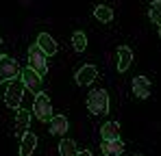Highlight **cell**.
<instances>
[{"mask_svg": "<svg viewBox=\"0 0 161 156\" xmlns=\"http://www.w3.org/2000/svg\"><path fill=\"white\" fill-rule=\"evenodd\" d=\"M87 111L92 115H105L109 111V93L105 89H96L87 96Z\"/></svg>", "mask_w": 161, "mask_h": 156, "instance_id": "cell-1", "label": "cell"}, {"mask_svg": "<svg viewBox=\"0 0 161 156\" xmlns=\"http://www.w3.org/2000/svg\"><path fill=\"white\" fill-rule=\"evenodd\" d=\"M46 52L42 50L37 44H31L28 46V67L35 70L39 76H46L48 74V61H46Z\"/></svg>", "mask_w": 161, "mask_h": 156, "instance_id": "cell-2", "label": "cell"}, {"mask_svg": "<svg viewBox=\"0 0 161 156\" xmlns=\"http://www.w3.org/2000/svg\"><path fill=\"white\" fill-rule=\"evenodd\" d=\"M22 98H24V82L22 80H9V85H7V91H4V104L9 106V108H20V104H22Z\"/></svg>", "mask_w": 161, "mask_h": 156, "instance_id": "cell-3", "label": "cell"}, {"mask_svg": "<svg viewBox=\"0 0 161 156\" xmlns=\"http://www.w3.org/2000/svg\"><path fill=\"white\" fill-rule=\"evenodd\" d=\"M33 113H35V117H37L42 124L48 122V119L53 117V102H50V98H48L44 91L35 93V100H33Z\"/></svg>", "mask_w": 161, "mask_h": 156, "instance_id": "cell-4", "label": "cell"}, {"mask_svg": "<svg viewBox=\"0 0 161 156\" xmlns=\"http://www.w3.org/2000/svg\"><path fill=\"white\" fill-rule=\"evenodd\" d=\"M20 72H22V67H20V63H18L15 59H11V56H0V85H2V82H9V80H13V78H18Z\"/></svg>", "mask_w": 161, "mask_h": 156, "instance_id": "cell-5", "label": "cell"}, {"mask_svg": "<svg viewBox=\"0 0 161 156\" xmlns=\"http://www.w3.org/2000/svg\"><path fill=\"white\" fill-rule=\"evenodd\" d=\"M20 80L24 82V89L31 91V93H39V91H42V76H39L35 70H31V67L22 70V72H20Z\"/></svg>", "mask_w": 161, "mask_h": 156, "instance_id": "cell-6", "label": "cell"}, {"mask_svg": "<svg viewBox=\"0 0 161 156\" xmlns=\"http://www.w3.org/2000/svg\"><path fill=\"white\" fill-rule=\"evenodd\" d=\"M100 150L105 156H120L124 152V141L118 137V139H103L100 143Z\"/></svg>", "mask_w": 161, "mask_h": 156, "instance_id": "cell-7", "label": "cell"}, {"mask_svg": "<svg viewBox=\"0 0 161 156\" xmlns=\"http://www.w3.org/2000/svg\"><path fill=\"white\" fill-rule=\"evenodd\" d=\"M96 76H98L96 67L87 63V65H83L79 72H76V76H74V78H76V85H79V87H87V85H92V82L96 80Z\"/></svg>", "mask_w": 161, "mask_h": 156, "instance_id": "cell-8", "label": "cell"}, {"mask_svg": "<svg viewBox=\"0 0 161 156\" xmlns=\"http://www.w3.org/2000/svg\"><path fill=\"white\" fill-rule=\"evenodd\" d=\"M48 128H50V134H54V137L65 134V132H68V128H70L68 117H65V115H53V117L48 119Z\"/></svg>", "mask_w": 161, "mask_h": 156, "instance_id": "cell-9", "label": "cell"}, {"mask_svg": "<svg viewBox=\"0 0 161 156\" xmlns=\"http://www.w3.org/2000/svg\"><path fill=\"white\" fill-rule=\"evenodd\" d=\"M133 93L139 100H146L150 96V80L146 76H135L133 78Z\"/></svg>", "mask_w": 161, "mask_h": 156, "instance_id": "cell-10", "label": "cell"}, {"mask_svg": "<svg viewBox=\"0 0 161 156\" xmlns=\"http://www.w3.org/2000/svg\"><path fill=\"white\" fill-rule=\"evenodd\" d=\"M131 63H133V50L126 46H120L118 48V72H126Z\"/></svg>", "mask_w": 161, "mask_h": 156, "instance_id": "cell-11", "label": "cell"}, {"mask_svg": "<svg viewBox=\"0 0 161 156\" xmlns=\"http://www.w3.org/2000/svg\"><path fill=\"white\" fill-rule=\"evenodd\" d=\"M37 148V137L33 132H24L22 134V143H20V156H31Z\"/></svg>", "mask_w": 161, "mask_h": 156, "instance_id": "cell-12", "label": "cell"}, {"mask_svg": "<svg viewBox=\"0 0 161 156\" xmlns=\"http://www.w3.org/2000/svg\"><path fill=\"white\" fill-rule=\"evenodd\" d=\"M28 124H31V113L26 108H18V115H15V132L22 137L28 130Z\"/></svg>", "mask_w": 161, "mask_h": 156, "instance_id": "cell-13", "label": "cell"}, {"mask_svg": "<svg viewBox=\"0 0 161 156\" xmlns=\"http://www.w3.org/2000/svg\"><path fill=\"white\" fill-rule=\"evenodd\" d=\"M37 46L46 52V56H53L54 52H57V44H54V39L48 33H42V35L37 37Z\"/></svg>", "mask_w": 161, "mask_h": 156, "instance_id": "cell-14", "label": "cell"}, {"mask_svg": "<svg viewBox=\"0 0 161 156\" xmlns=\"http://www.w3.org/2000/svg\"><path fill=\"white\" fill-rule=\"evenodd\" d=\"M94 15H96V20H100V22H111L113 20V9L109 7V4H96V9H94Z\"/></svg>", "mask_w": 161, "mask_h": 156, "instance_id": "cell-15", "label": "cell"}, {"mask_svg": "<svg viewBox=\"0 0 161 156\" xmlns=\"http://www.w3.org/2000/svg\"><path fill=\"white\" fill-rule=\"evenodd\" d=\"M100 137L103 139H118L120 137V124L118 122H107L100 128Z\"/></svg>", "mask_w": 161, "mask_h": 156, "instance_id": "cell-16", "label": "cell"}, {"mask_svg": "<svg viewBox=\"0 0 161 156\" xmlns=\"http://www.w3.org/2000/svg\"><path fill=\"white\" fill-rule=\"evenodd\" d=\"M59 154L61 156H76L79 154V148H76V143H74L72 139H61V143H59Z\"/></svg>", "mask_w": 161, "mask_h": 156, "instance_id": "cell-17", "label": "cell"}, {"mask_svg": "<svg viewBox=\"0 0 161 156\" xmlns=\"http://www.w3.org/2000/svg\"><path fill=\"white\" fill-rule=\"evenodd\" d=\"M72 46H74L76 52H85V48H87V35L80 33V30H76V33L72 35Z\"/></svg>", "mask_w": 161, "mask_h": 156, "instance_id": "cell-18", "label": "cell"}, {"mask_svg": "<svg viewBox=\"0 0 161 156\" xmlns=\"http://www.w3.org/2000/svg\"><path fill=\"white\" fill-rule=\"evenodd\" d=\"M148 18H150V22H155L157 26H161V2L159 0H155V2L148 7Z\"/></svg>", "mask_w": 161, "mask_h": 156, "instance_id": "cell-19", "label": "cell"}, {"mask_svg": "<svg viewBox=\"0 0 161 156\" xmlns=\"http://www.w3.org/2000/svg\"><path fill=\"white\" fill-rule=\"evenodd\" d=\"M76 156H92V152H89V150H80Z\"/></svg>", "mask_w": 161, "mask_h": 156, "instance_id": "cell-20", "label": "cell"}, {"mask_svg": "<svg viewBox=\"0 0 161 156\" xmlns=\"http://www.w3.org/2000/svg\"><path fill=\"white\" fill-rule=\"evenodd\" d=\"M2 48H4V44H2V39H0V56H2Z\"/></svg>", "mask_w": 161, "mask_h": 156, "instance_id": "cell-21", "label": "cell"}, {"mask_svg": "<svg viewBox=\"0 0 161 156\" xmlns=\"http://www.w3.org/2000/svg\"><path fill=\"white\" fill-rule=\"evenodd\" d=\"M159 37H161V26H159Z\"/></svg>", "mask_w": 161, "mask_h": 156, "instance_id": "cell-22", "label": "cell"}, {"mask_svg": "<svg viewBox=\"0 0 161 156\" xmlns=\"http://www.w3.org/2000/svg\"><path fill=\"white\" fill-rule=\"evenodd\" d=\"M135 156H142V154H135Z\"/></svg>", "mask_w": 161, "mask_h": 156, "instance_id": "cell-23", "label": "cell"}]
</instances>
